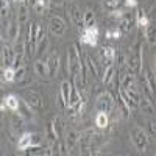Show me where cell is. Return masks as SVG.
<instances>
[{
	"instance_id": "obj_1",
	"label": "cell",
	"mask_w": 156,
	"mask_h": 156,
	"mask_svg": "<svg viewBox=\"0 0 156 156\" xmlns=\"http://www.w3.org/2000/svg\"><path fill=\"white\" fill-rule=\"evenodd\" d=\"M81 67H83V61H81V56H80V51L76 50V45H70L69 53H67V69H69L70 75L72 76L80 75Z\"/></svg>"
},
{
	"instance_id": "obj_2",
	"label": "cell",
	"mask_w": 156,
	"mask_h": 156,
	"mask_svg": "<svg viewBox=\"0 0 156 156\" xmlns=\"http://www.w3.org/2000/svg\"><path fill=\"white\" fill-rule=\"evenodd\" d=\"M131 140H133V144H134L137 151H140V153L147 151V148H148V136L142 128H133Z\"/></svg>"
},
{
	"instance_id": "obj_3",
	"label": "cell",
	"mask_w": 156,
	"mask_h": 156,
	"mask_svg": "<svg viewBox=\"0 0 156 156\" xmlns=\"http://www.w3.org/2000/svg\"><path fill=\"white\" fill-rule=\"evenodd\" d=\"M97 37H98V28L97 27L84 28L83 31H80V42L86 44L89 47H95L97 45Z\"/></svg>"
},
{
	"instance_id": "obj_4",
	"label": "cell",
	"mask_w": 156,
	"mask_h": 156,
	"mask_svg": "<svg viewBox=\"0 0 156 156\" xmlns=\"http://www.w3.org/2000/svg\"><path fill=\"white\" fill-rule=\"evenodd\" d=\"M126 64H128L129 72H133L136 75L140 73V70H142V50H140V44L137 45L136 53H131V56L126 59Z\"/></svg>"
},
{
	"instance_id": "obj_5",
	"label": "cell",
	"mask_w": 156,
	"mask_h": 156,
	"mask_svg": "<svg viewBox=\"0 0 156 156\" xmlns=\"http://www.w3.org/2000/svg\"><path fill=\"white\" fill-rule=\"evenodd\" d=\"M97 109L98 111H103V112H109L114 106V97L111 95V92H101L98 97H97Z\"/></svg>"
},
{
	"instance_id": "obj_6",
	"label": "cell",
	"mask_w": 156,
	"mask_h": 156,
	"mask_svg": "<svg viewBox=\"0 0 156 156\" xmlns=\"http://www.w3.org/2000/svg\"><path fill=\"white\" fill-rule=\"evenodd\" d=\"M66 22H64V19L62 17H59V16H53L50 19V22H48V28H50V31H51V34H55L56 37H62L64 36V33H66Z\"/></svg>"
},
{
	"instance_id": "obj_7",
	"label": "cell",
	"mask_w": 156,
	"mask_h": 156,
	"mask_svg": "<svg viewBox=\"0 0 156 156\" xmlns=\"http://www.w3.org/2000/svg\"><path fill=\"white\" fill-rule=\"evenodd\" d=\"M39 140V136L37 134H31V133H25L19 137V142H17V148L19 151H25L27 148H30L31 145H36Z\"/></svg>"
},
{
	"instance_id": "obj_8",
	"label": "cell",
	"mask_w": 156,
	"mask_h": 156,
	"mask_svg": "<svg viewBox=\"0 0 156 156\" xmlns=\"http://www.w3.org/2000/svg\"><path fill=\"white\" fill-rule=\"evenodd\" d=\"M23 100L25 103L31 108V109H36V111H41L44 108V101H42V97L39 95L37 92H27L23 95Z\"/></svg>"
},
{
	"instance_id": "obj_9",
	"label": "cell",
	"mask_w": 156,
	"mask_h": 156,
	"mask_svg": "<svg viewBox=\"0 0 156 156\" xmlns=\"http://www.w3.org/2000/svg\"><path fill=\"white\" fill-rule=\"evenodd\" d=\"M122 90V95L125 97L126 103L129 108H137L139 106V101H140V94L134 87H129V89H120Z\"/></svg>"
},
{
	"instance_id": "obj_10",
	"label": "cell",
	"mask_w": 156,
	"mask_h": 156,
	"mask_svg": "<svg viewBox=\"0 0 156 156\" xmlns=\"http://www.w3.org/2000/svg\"><path fill=\"white\" fill-rule=\"evenodd\" d=\"M69 16L72 19V22L76 25L78 28H84V12H81V9L76 5H70L69 6Z\"/></svg>"
},
{
	"instance_id": "obj_11",
	"label": "cell",
	"mask_w": 156,
	"mask_h": 156,
	"mask_svg": "<svg viewBox=\"0 0 156 156\" xmlns=\"http://www.w3.org/2000/svg\"><path fill=\"white\" fill-rule=\"evenodd\" d=\"M100 58L103 61V64H105V67L111 66V64L114 62V58H115V48L109 47V45H105L100 48Z\"/></svg>"
},
{
	"instance_id": "obj_12",
	"label": "cell",
	"mask_w": 156,
	"mask_h": 156,
	"mask_svg": "<svg viewBox=\"0 0 156 156\" xmlns=\"http://www.w3.org/2000/svg\"><path fill=\"white\" fill-rule=\"evenodd\" d=\"M14 55H16V53H14V50L11 48V45L5 44L3 48H2V66H3V69L12 66V61H14Z\"/></svg>"
},
{
	"instance_id": "obj_13",
	"label": "cell",
	"mask_w": 156,
	"mask_h": 156,
	"mask_svg": "<svg viewBox=\"0 0 156 156\" xmlns=\"http://www.w3.org/2000/svg\"><path fill=\"white\" fill-rule=\"evenodd\" d=\"M78 139H80V133H78L76 129H73V128L66 129V140H64V142H66L69 151L78 145Z\"/></svg>"
},
{
	"instance_id": "obj_14",
	"label": "cell",
	"mask_w": 156,
	"mask_h": 156,
	"mask_svg": "<svg viewBox=\"0 0 156 156\" xmlns=\"http://www.w3.org/2000/svg\"><path fill=\"white\" fill-rule=\"evenodd\" d=\"M134 23V19L129 12H123L120 20H119V28L122 30V33H129L131 31V27Z\"/></svg>"
},
{
	"instance_id": "obj_15",
	"label": "cell",
	"mask_w": 156,
	"mask_h": 156,
	"mask_svg": "<svg viewBox=\"0 0 156 156\" xmlns=\"http://www.w3.org/2000/svg\"><path fill=\"white\" fill-rule=\"evenodd\" d=\"M70 92H72V84L69 81H62L61 87H59V97L61 101L64 103V106H69V100H70Z\"/></svg>"
},
{
	"instance_id": "obj_16",
	"label": "cell",
	"mask_w": 156,
	"mask_h": 156,
	"mask_svg": "<svg viewBox=\"0 0 156 156\" xmlns=\"http://www.w3.org/2000/svg\"><path fill=\"white\" fill-rule=\"evenodd\" d=\"M47 67H48V76H55L58 73V69H59V56L56 53L50 55L48 59H47Z\"/></svg>"
},
{
	"instance_id": "obj_17",
	"label": "cell",
	"mask_w": 156,
	"mask_h": 156,
	"mask_svg": "<svg viewBox=\"0 0 156 156\" xmlns=\"http://www.w3.org/2000/svg\"><path fill=\"white\" fill-rule=\"evenodd\" d=\"M144 33H145V39H147L148 45H151V47L156 45V22H150L145 27Z\"/></svg>"
},
{
	"instance_id": "obj_18",
	"label": "cell",
	"mask_w": 156,
	"mask_h": 156,
	"mask_svg": "<svg viewBox=\"0 0 156 156\" xmlns=\"http://www.w3.org/2000/svg\"><path fill=\"white\" fill-rule=\"evenodd\" d=\"M19 33H20V23H19V20L9 22V23H8V37L11 39V41L16 42L17 37H20Z\"/></svg>"
},
{
	"instance_id": "obj_19",
	"label": "cell",
	"mask_w": 156,
	"mask_h": 156,
	"mask_svg": "<svg viewBox=\"0 0 156 156\" xmlns=\"http://www.w3.org/2000/svg\"><path fill=\"white\" fill-rule=\"evenodd\" d=\"M153 103H154V101H153L148 95H144V97L140 95L139 106H140V109L144 111V112H147V114H153V112H154V106H153Z\"/></svg>"
},
{
	"instance_id": "obj_20",
	"label": "cell",
	"mask_w": 156,
	"mask_h": 156,
	"mask_svg": "<svg viewBox=\"0 0 156 156\" xmlns=\"http://www.w3.org/2000/svg\"><path fill=\"white\" fill-rule=\"evenodd\" d=\"M123 5H125V0H103V6H105V9H108L109 12L119 11Z\"/></svg>"
},
{
	"instance_id": "obj_21",
	"label": "cell",
	"mask_w": 156,
	"mask_h": 156,
	"mask_svg": "<svg viewBox=\"0 0 156 156\" xmlns=\"http://www.w3.org/2000/svg\"><path fill=\"white\" fill-rule=\"evenodd\" d=\"M145 81H147L150 94H151V98H154L156 97V78H154V73L151 70H147L145 72Z\"/></svg>"
},
{
	"instance_id": "obj_22",
	"label": "cell",
	"mask_w": 156,
	"mask_h": 156,
	"mask_svg": "<svg viewBox=\"0 0 156 156\" xmlns=\"http://www.w3.org/2000/svg\"><path fill=\"white\" fill-rule=\"evenodd\" d=\"M30 17V12H28V5H17V20L20 25L27 23Z\"/></svg>"
},
{
	"instance_id": "obj_23",
	"label": "cell",
	"mask_w": 156,
	"mask_h": 156,
	"mask_svg": "<svg viewBox=\"0 0 156 156\" xmlns=\"http://www.w3.org/2000/svg\"><path fill=\"white\" fill-rule=\"evenodd\" d=\"M117 105L120 106V111H122L123 117H125V119H128V117H129V111H131V108L128 106V103H126L125 97L122 95V90H119V94H117Z\"/></svg>"
},
{
	"instance_id": "obj_24",
	"label": "cell",
	"mask_w": 156,
	"mask_h": 156,
	"mask_svg": "<svg viewBox=\"0 0 156 156\" xmlns=\"http://www.w3.org/2000/svg\"><path fill=\"white\" fill-rule=\"evenodd\" d=\"M114 73H115L114 64L105 67V73H103V84H105V86H111L112 84V80H114Z\"/></svg>"
},
{
	"instance_id": "obj_25",
	"label": "cell",
	"mask_w": 156,
	"mask_h": 156,
	"mask_svg": "<svg viewBox=\"0 0 156 156\" xmlns=\"http://www.w3.org/2000/svg\"><path fill=\"white\" fill-rule=\"evenodd\" d=\"M3 101H5L6 108H8V109H11V111H14V112H16V111H19V108H20V101H19V98H17L16 95H12V94H11V95H8Z\"/></svg>"
},
{
	"instance_id": "obj_26",
	"label": "cell",
	"mask_w": 156,
	"mask_h": 156,
	"mask_svg": "<svg viewBox=\"0 0 156 156\" xmlns=\"http://www.w3.org/2000/svg\"><path fill=\"white\" fill-rule=\"evenodd\" d=\"M122 89H129V87H134L136 84V73L133 72H128L123 78H122Z\"/></svg>"
},
{
	"instance_id": "obj_27",
	"label": "cell",
	"mask_w": 156,
	"mask_h": 156,
	"mask_svg": "<svg viewBox=\"0 0 156 156\" xmlns=\"http://www.w3.org/2000/svg\"><path fill=\"white\" fill-rule=\"evenodd\" d=\"M90 27H95V12L87 8L84 9V28H90Z\"/></svg>"
},
{
	"instance_id": "obj_28",
	"label": "cell",
	"mask_w": 156,
	"mask_h": 156,
	"mask_svg": "<svg viewBox=\"0 0 156 156\" xmlns=\"http://www.w3.org/2000/svg\"><path fill=\"white\" fill-rule=\"evenodd\" d=\"M34 72L37 76H47L48 75V67H47V62H42V61H36L34 62Z\"/></svg>"
},
{
	"instance_id": "obj_29",
	"label": "cell",
	"mask_w": 156,
	"mask_h": 156,
	"mask_svg": "<svg viewBox=\"0 0 156 156\" xmlns=\"http://www.w3.org/2000/svg\"><path fill=\"white\" fill-rule=\"evenodd\" d=\"M95 125L103 129L108 126V112H103V111H98L97 115H95Z\"/></svg>"
},
{
	"instance_id": "obj_30",
	"label": "cell",
	"mask_w": 156,
	"mask_h": 156,
	"mask_svg": "<svg viewBox=\"0 0 156 156\" xmlns=\"http://www.w3.org/2000/svg\"><path fill=\"white\" fill-rule=\"evenodd\" d=\"M2 80L9 83V81H14L16 80V69L14 67H5L3 72H2Z\"/></svg>"
},
{
	"instance_id": "obj_31",
	"label": "cell",
	"mask_w": 156,
	"mask_h": 156,
	"mask_svg": "<svg viewBox=\"0 0 156 156\" xmlns=\"http://www.w3.org/2000/svg\"><path fill=\"white\" fill-rule=\"evenodd\" d=\"M51 128H53V131L56 133V137L59 139L61 134H62V120H61V117H55L53 122H51Z\"/></svg>"
},
{
	"instance_id": "obj_32",
	"label": "cell",
	"mask_w": 156,
	"mask_h": 156,
	"mask_svg": "<svg viewBox=\"0 0 156 156\" xmlns=\"http://www.w3.org/2000/svg\"><path fill=\"white\" fill-rule=\"evenodd\" d=\"M44 39H45V28H44V25H42V23H37V31H36V39H34L36 48H37L39 44L44 41Z\"/></svg>"
},
{
	"instance_id": "obj_33",
	"label": "cell",
	"mask_w": 156,
	"mask_h": 156,
	"mask_svg": "<svg viewBox=\"0 0 156 156\" xmlns=\"http://www.w3.org/2000/svg\"><path fill=\"white\" fill-rule=\"evenodd\" d=\"M105 37L106 39H120L122 37V30L120 28H109V30H106Z\"/></svg>"
},
{
	"instance_id": "obj_34",
	"label": "cell",
	"mask_w": 156,
	"mask_h": 156,
	"mask_svg": "<svg viewBox=\"0 0 156 156\" xmlns=\"http://www.w3.org/2000/svg\"><path fill=\"white\" fill-rule=\"evenodd\" d=\"M86 64H87L90 73H92L94 76H98V69H97V64H95V61L92 59V56H89V55L86 56Z\"/></svg>"
},
{
	"instance_id": "obj_35",
	"label": "cell",
	"mask_w": 156,
	"mask_h": 156,
	"mask_svg": "<svg viewBox=\"0 0 156 156\" xmlns=\"http://www.w3.org/2000/svg\"><path fill=\"white\" fill-rule=\"evenodd\" d=\"M25 76H27V67L22 64V66H19V67L16 69V80H14V81H19V83H20V81L25 80Z\"/></svg>"
},
{
	"instance_id": "obj_36",
	"label": "cell",
	"mask_w": 156,
	"mask_h": 156,
	"mask_svg": "<svg viewBox=\"0 0 156 156\" xmlns=\"http://www.w3.org/2000/svg\"><path fill=\"white\" fill-rule=\"evenodd\" d=\"M47 8V0H37V2L33 5V9L37 12V14H42Z\"/></svg>"
},
{
	"instance_id": "obj_37",
	"label": "cell",
	"mask_w": 156,
	"mask_h": 156,
	"mask_svg": "<svg viewBox=\"0 0 156 156\" xmlns=\"http://www.w3.org/2000/svg\"><path fill=\"white\" fill-rule=\"evenodd\" d=\"M11 125H12V129L14 131H19V129L23 126V123H22V119L17 115V114H14L12 115V119H11Z\"/></svg>"
},
{
	"instance_id": "obj_38",
	"label": "cell",
	"mask_w": 156,
	"mask_h": 156,
	"mask_svg": "<svg viewBox=\"0 0 156 156\" xmlns=\"http://www.w3.org/2000/svg\"><path fill=\"white\" fill-rule=\"evenodd\" d=\"M148 23H150V22H148L147 16L144 14V11H139V12H137V25H140V27L145 30V27H147Z\"/></svg>"
},
{
	"instance_id": "obj_39",
	"label": "cell",
	"mask_w": 156,
	"mask_h": 156,
	"mask_svg": "<svg viewBox=\"0 0 156 156\" xmlns=\"http://www.w3.org/2000/svg\"><path fill=\"white\" fill-rule=\"evenodd\" d=\"M9 14V5H8V0H2V9H0V16L2 19H5Z\"/></svg>"
},
{
	"instance_id": "obj_40",
	"label": "cell",
	"mask_w": 156,
	"mask_h": 156,
	"mask_svg": "<svg viewBox=\"0 0 156 156\" xmlns=\"http://www.w3.org/2000/svg\"><path fill=\"white\" fill-rule=\"evenodd\" d=\"M48 3L51 8H61L64 5V0H48Z\"/></svg>"
},
{
	"instance_id": "obj_41",
	"label": "cell",
	"mask_w": 156,
	"mask_h": 156,
	"mask_svg": "<svg viewBox=\"0 0 156 156\" xmlns=\"http://www.w3.org/2000/svg\"><path fill=\"white\" fill-rule=\"evenodd\" d=\"M148 126H150V133H151V136L156 137V119H151L150 123H148Z\"/></svg>"
},
{
	"instance_id": "obj_42",
	"label": "cell",
	"mask_w": 156,
	"mask_h": 156,
	"mask_svg": "<svg viewBox=\"0 0 156 156\" xmlns=\"http://www.w3.org/2000/svg\"><path fill=\"white\" fill-rule=\"evenodd\" d=\"M117 61H119V67H122V66H123V64L126 62V59H125V56H123V53H119V59H117Z\"/></svg>"
},
{
	"instance_id": "obj_43",
	"label": "cell",
	"mask_w": 156,
	"mask_h": 156,
	"mask_svg": "<svg viewBox=\"0 0 156 156\" xmlns=\"http://www.w3.org/2000/svg\"><path fill=\"white\" fill-rule=\"evenodd\" d=\"M125 5H126V6H131V8H134V6L137 5V0H125Z\"/></svg>"
},
{
	"instance_id": "obj_44",
	"label": "cell",
	"mask_w": 156,
	"mask_h": 156,
	"mask_svg": "<svg viewBox=\"0 0 156 156\" xmlns=\"http://www.w3.org/2000/svg\"><path fill=\"white\" fill-rule=\"evenodd\" d=\"M14 2H16L17 5H28L30 0H14Z\"/></svg>"
},
{
	"instance_id": "obj_45",
	"label": "cell",
	"mask_w": 156,
	"mask_h": 156,
	"mask_svg": "<svg viewBox=\"0 0 156 156\" xmlns=\"http://www.w3.org/2000/svg\"><path fill=\"white\" fill-rule=\"evenodd\" d=\"M36 2H37V0H30V3H31V6H33V5H34Z\"/></svg>"
}]
</instances>
